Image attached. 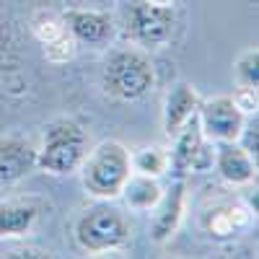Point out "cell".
<instances>
[{
    "instance_id": "6da1fadb",
    "label": "cell",
    "mask_w": 259,
    "mask_h": 259,
    "mask_svg": "<svg viewBox=\"0 0 259 259\" xmlns=\"http://www.w3.org/2000/svg\"><path fill=\"white\" fill-rule=\"evenodd\" d=\"M31 0H0V130L36 114L39 94L45 91L47 60L29 29Z\"/></svg>"
},
{
    "instance_id": "7a4b0ae2",
    "label": "cell",
    "mask_w": 259,
    "mask_h": 259,
    "mask_svg": "<svg viewBox=\"0 0 259 259\" xmlns=\"http://www.w3.org/2000/svg\"><path fill=\"white\" fill-rule=\"evenodd\" d=\"M156 85V68L150 55L138 45H119L101 62V89L117 101H140Z\"/></svg>"
},
{
    "instance_id": "3957f363",
    "label": "cell",
    "mask_w": 259,
    "mask_h": 259,
    "mask_svg": "<svg viewBox=\"0 0 259 259\" xmlns=\"http://www.w3.org/2000/svg\"><path fill=\"white\" fill-rule=\"evenodd\" d=\"M91 148V135L75 117H52L36 143V168L52 177H68L80 168Z\"/></svg>"
},
{
    "instance_id": "277c9868",
    "label": "cell",
    "mask_w": 259,
    "mask_h": 259,
    "mask_svg": "<svg viewBox=\"0 0 259 259\" xmlns=\"http://www.w3.org/2000/svg\"><path fill=\"white\" fill-rule=\"evenodd\" d=\"M78 174L83 189L94 200H117L127 177L133 174L130 150L119 140H101L89 148Z\"/></svg>"
},
{
    "instance_id": "5b68a950",
    "label": "cell",
    "mask_w": 259,
    "mask_h": 259,
    "mask_svg": "<svg viewBox=\"0 0 259 259\" xmlns=\"http://www.w3.org/2000/svg\"><path fill=\"white\" fill-rule=\"evenodd\" d=\"M73 233L83 251L104 254L127 246L133 236V223L117 205H112V200H99L78 215Z\"/></svg>"
},
{
    "instance_id": "8992f818",
    "label": "cell",
    "mask_w": 259,
    "mask_h": 259,
    "mask_svg": "<svg viewBox=\"0 0 259 259\" xmlns=\"http://www.w3.org/2000/svg\"><path fill=\"white\" fill-rule=\"evenodd\" d=\"M174 6H156L150 0H130L122 11V31L127 41L143 50H158L174 34Z\"/></svg>"
},
{
    "instance_id": "52a82bcc",
    "label": "cell",
    "mask_w": 259,
    "mask_h": 259,
    "mask_svg": "<svg viewBox=\"0 0 259 259\" xmlns=\"http://www.w3.org/2000/svg\"><path fill=\"white\" fill-rule=\"evenodd\" d=\"M174 148L168 153V168L177 177H184L189 171H210L215 161V145L202 135L197 117H192L174 135Z\"/></svg>"
},
{
    "instance_id": "ba28073f",
    "label": "cell",
    "mask_w": 259,
    "mask_h": 259,
    "mask_svg": "<svg viewBox=\"0 0 259 259\" xmlns=\"http://www.w3.org/2000/svg\"><path fill=\"white\" fill-rule=\"evenodd\" d=\"M244 109L239 106L233 96H210L200 101L197 109V122L202 127V135L210 143H223V140H236L244 127Z\"/></svg>"
},
{
    "instance_id": "9c48e42d",
    "label": "cell",
    "mask_w": 259,
    "mask_h": 259,
    "mask_svg": "<svg viewBox=\"0 0 259 259\" xmlns=\"http://www.w3.org/2000/svg\"><path fill=\"white\" fill-rule=\"evenodd\" d=\"M60 13L75 45L104 47L117 36V18L109 8H65Z\"/></svg>"
},
{
    "instance_id": "30bf717a",
    "label": "cell",
    "mask_w": 259,
    "mask_h": 259,
    "mask_svg": "<svg viewBox=\"0 0 259 259\" xmlns=\"http://www.w3.org/2000/svg\"><path fill=\"white\" fill-rule=\"evenodd\" d=\"M36 171V143L26 133H0V184H16Z\"/></svg>"
},
{
    "instance_id": "8fae6325",
    "label": "cell",
    "mask_w": 259,
    "mask_h": 259,
    "mask_svg": "<svg viewBox=\"0 0 259 259\" xmlns=\"http://www.w3.org/2000/svg\"><path fill=\"white\" fill-rule=\"evenodd\" d=\"M184 207H187V184L179 177L168 189H163L158 205L153 207V221H150V239L156 244H166L182 226L184 218Z\"/></svg>"
},
{
    "instance_id": "7c38bea8",
    "label": "cell",
    "mask_w": 259,
    "mask_h": 259,
    "mask_svg": "<svg viewBox=\"0 0 259 259\" xmlns=\"http://www.w3.org/2000/svg\"><path fill=\"white\" fill-rule=\"evenodd\" d=\"M45 212V200L39 197H13L0 200V239L26 236Z\"/></svg>"
},
{
    "instance_id": "4fadbf2b",
    "label": "cell",
    "mask_w": 259,
    "mask_h": 259,
    "mask_svg": "<svg viewBox=\"0 0 259 259\" xmlns=\"http://www.w3.org/2000/svg\"><path fill=\"white\" fill-rule=\"evenodd\" d=\"M212 166L218 168L223 182L233 187H246L256 179V161L236 140L215 143V161Z\"/></svg>"
},
{
    "instance_id": "5bb4252c",
    "label": "cell",
    "mask_w": 259,
    "mask_h": 259,
    "mask_svg": "<svg viewBox=\"0 0 259 259\" xmlns=\"http://www.w3.org/2000/svg\"><path fill=\"white\" fill-rule=\"evenodd\" d=\"M200 94L192 83H177L171 85L163 101V133L171 138L179 127H184L192 117H197L200 109Z\"/></svg>"
},
{
    "instance_id": "9a60e30c",
    "label": "cell",
    "mask_w": 259,
    "mask_h": 259,
    "mask_svg": "<svg viewBox=\"0 0 259 259\" xmlns=\"http://www.w3.org/2000/svg\"><path fill=\"white\" fill-rule=\"evenodd\" d=\"M161 194H163V187L158 184V177H148V174H138V171H133V174L127 177L119 197L127 202L130 210L148 212V210H153L158 205Z\"/></svg>"
},
{
    "instance_id": "2e32d148",
    "label": "cell",
    "mask_w": 259,
    "mask_h": 259,
    "mask_svg": "<svg viewBox=\"0 0 259 259\" xmlns=\"http://www.w3.org/2000/svg\"><path fill=\"white\" fill-rule=\"evenodd\" d=\"M133 171L148 177H163L168 171V150L161 145H140L130 153Z\"/></svg>"
},
{
    "instance_id": "e0dca14e",
    "label": "cell",
    "mask_w": 259,
    "mask_h": 259,
    "mask_svg": "<svg viewBox=\"0 0 259 259\" xmlns=\"http://www.w3.org/2000/svg\"><path fill=\"white\" fill-rule=\"evenodd\" d=\"M233 75H236V85L239 89L256 91V85H259V52H256V47H249L236 57Z\"/></svg>"
},
{
    "instance_id": "ac0fdd59",
    "label": "cell",
    "mask_w": 259,
    "mask_h": 259,
    "mask_svg": "<svg viewBox=\"0 0 259 259\" xmlns=\"http://www.w3.org/2000/svg\"><path fill=\"white\" fill-rule=\"evenodd\" d=\"M236 143H239L246 153L256 161V156H259V119H256V112L254 114H246L244 127H241L239 138H236Z\"/></svg>"
},
{
    "instance_id": "d6986e66",
    "label": "cell",
    "mask_w": 259,
    "mask_h": 259,
    "mask_svg": "<svg viewBox=\"0 0 259 259\" xmlns=\"http://www.w3.org/2000/svg\"><path fill=\"white\" fill-rule=\"evenodd\" d=\"M65 8H109L112 11V0H62Z\"/></svg>"
},
{
    "instance_id": "ffe728a7",
    "label": "cell",
    "mask_w": 259,
    "mask_h": 259,
    "mask_svg": "<svg viewBox=\"0 0 259 259\" xmlns=\"http://www.w3.org/2000/svg\"><path fill=\"white\" fill-rule=\"evenodd\" d=\"M150 3H156V6H174V0H150Z\"/></svg>"
}]
</instances>
